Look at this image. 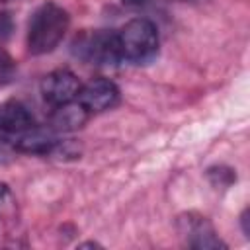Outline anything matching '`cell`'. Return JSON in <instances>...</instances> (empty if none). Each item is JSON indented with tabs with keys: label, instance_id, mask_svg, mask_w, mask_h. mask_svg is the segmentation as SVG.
Returning a JSON list of instances; mask_svg holds the SVG:
<instances>
[{
	"label": "cell",
	"instance_id": "obj_1",
	"mask_svg": "<svg viewBox=\"0 0 250 250\" xmlns=\"http://www.w3.org/2000/svg\"><path fill=\"white\" fill-rule=\"evenodd\" d=\"M70 18L66 10H62L57 4H43L39 6L31 20L27 29V49L31 55H45L55 51L59 43L62 41L64 33L68 31Z\"/></svg>",
	"mask_w": 250,
	"mask_h": 250
},
{
	"label": "cell",
	"instance_id": "obj_2",
	"mask_svg": "<svg viewBox=\"0 0 250 250\" xmlns=\"http://www.w3.org/2000/svg\"><path fill=\"white\" fill-rule=\"evenodd\" d=\"M121 59L133 64H148L158 55V29L145 18L127 21L117 33Z\"/></svg>",
	"mask_w": 250,
	"mask_h": 250
},
{
	"label": "cell",
	"instance_id": "obj_3",
	"mask_svg": "<svg viewBox=\"0 0 250 250\" xmlns=\"http://www.w3.org/2000/svg\"><path fill=\"white\" fill-rule=\"evenodd\" d=\"M72 51L76 57H80L86 62L98 64V66H113L121 59L119 51V39L115 31L109 29H98L90 33H82L74 39Z\"/></svg>",
	"mask_w": 250,
	"mask_h": 250
},
{
	"label": "cell",
	"instance_id": "obj_4",
	"mask_svg": "<svg viewBox=\"0 0 250 250\" xmlns=\"http://www.w3.org/2000/svg\"><path fill=\"white\" fill-rule=\"evenodd\" d=\"M80 80L68 68H57L41 80V94L51 105H61L76 100L80 92Z\"/></svg>",
	"mask_w": 250,
	"mask_h": 250
},
{
	"label": "cell",
	"instance_id": "obj_5",
	"mask_svg": "<svg viewBox=\"0 0 250 250\" xmlns=\"http://www.w3.org/2000/svg\"><path fill=\"white\" fill-rule=\"evenodd\" d=\"M76 100L86 107L88 113H100L111 109L119 102V90L107 78H94L88 84L80 86Z\"/></svg>",
	"mask_w": 250,
	"mask_h": 250
},
{
	"label": "cell",
	"instance_id": "obj_6",
	"mask_svg": "<svg viewBox=\"0 0 250 250\" xmlns=\"http://www.w3.org/2000/svg\"><path fill=\"white\" fill-rule=\"evenodd\" d=\"M178 225H180L182 234H186L188 244L191 248H201V250L203 248H227V244L217 236L213 225L201 215H195V213L182 215Z\"/></svg>",
	"mask_w": 250,
	"mask_h": 250
},
{
	"label": "cell",
	"instance_id": "obj_7",
	"mask_svg": "<svg viewBox=\"0 0 250 250\" xmlns=\"http://www.w3.org/2000/svg\"><path fill=\"white\" fill-rule=\"evenodd\" d=\"M86 119H88L86 107L78 100H72L61 105H55V111L49 117V125L53 131L68 133V131H76L78 127H82Z\"/></svg>",
	"mask_w": 250,
	"mask_h": 250
},
{
	"label": "cell",
	"instance_id": "obj_8",
	"mask_svg": "<svg viewBox=\"0 0 250 250\" xmlns=\"http://www.w3.org/2000/svg\"><path fill=\"white\" fill-rule=\"evenodd\" d=\"M57 137L51 127H31L23 133H20V139L14 143V148L20 152H29V154H49L57 146Z\"/></svg>",
	"mask_w": 250,
	"mask_h": 250
},
{
	"label": "cell",
	"instance_id": "obj_9",
	"mask_svg": "<svg viewBox=\"0 0 250 250\" xmlns=\"http://www.w3.org/2000/svg\"><path fill=\"white\" fill-rule=\"evenodd\" d=\"M33 125H35L33 115L23 104H20L16 100L0 104V129L2 131L20 135V133L31 129Z\"/></svg>",
	"mask_w": 250,
	"mask_h": 250
},
{
	"label": "cell",
	"instance_id": "obj_10",
	"mask_svg": "<svg viewBox=\"0 0 250 250\" xmlns=\"http://www.w3.org/2000/svg\"><path fill=\"white\" fill-rule=\"evenodd\" d=\"M16 68H18V66H16V61L10 57L8 51H4V49L0 47V86L10 84V82L14 80Z\"/></svg>",
	"mask_w": 250,
	"mask_h": 250
},
{
	"label": "cell",
	"instance_id": "obj_11",
	"mask_svg": "<svg viewBox=\"0 0 250 250\" xmlns=\"http://www.w3.org/2000/svg\"><path fill=\"white\" fill-rule=\"evenodd\" d=\"M209 180L215 184V186H230L234 180H236V174L230 170V168H225V166H219V168H211L207 172Z\"/></svg>",
	"mask_w": 250,
	"mask_h": 250
},
{
	"label": "cell",
	"instance_id": "obj_12",
	"mask_svg": "<svg viewBox=\"0 0 250 250\" xmlns=\"http://www.w3.org/2000/svg\"><path fill=\"white\" fill-rule=\"evenodd\" d=\"M16 211V199L12 189L0 182V217H10Z\"/></svg>",
	"mask_w": 250,
	"mask_h": 250
},
{
	"label": "cell",
	"instance_id": "obj_13",
	"mask_svg": "<svg viewBox=\"0 0 250 250\" xmlns=\"http://www.w3.org/2000/svg\"><path fill=\"white\" fill-rule=\"evenodd\" d=\"M14 31V20L8 12H0V41L8 39Z\"/></svg>",
	"mask_w": 250,
	"mask_h": 250
},
{
	"label": "cell",
	"instance_id": "obj_14",
	"mask_svg": "<svg viewBox=\"0 0 250 250\" xmlns=\"http://www.w3.org/2000/svg\"><path fill=\"white\" fill-rule=\"evenodd\" d=\"M14 154H16L14 145L0 137V164H8L14 158Z\"/></svg>",
	"mask_w": 250,
	"mask_h": 250
},
{
	"label": "cell",
	"instance_id": "obj_15",
	"mask_svg": "<svg viewBox=\"0 0 250 250\" xmlns=\"http://www.w3.org/2000/svg\"><path fill=\"white\" fill-rule=\"evenodd\" d=\"M121 2H123V6H129V8H141V6H146L152 0H121Z\"/></svg>",
	"mask_w": 250,
	"mask_h": 250
},
{
	"label": "cell",
	"instance_id": "obj_16",
	"mask_svg": "<svg viewBox=\"0 0 250 250\" xmlns=\"http://www.w3.org/2000/svg\"><path fill=\"white\" fill-rule=\"evenodd\" d=\"M240 221H242V230H244V234L246 236H250V217H248V209L242 213V217H240Z\"/></svg>",
	"mask_w": 250,
	"mask_h": 250
},
{
	"label": "cell",
	"instance_id": "obj_17",
	"mask_svg": "<svg viewBox=\"0 0 250 250\" xmlns=\"http://www.w3.org/2000/svg\"><path fill=\"white\" fill-rule=\"evenodd\" d=\"M0 2H10V0H0Z\"/></svg>",
	"mask_w": 250,
	"mask_h": 250
}]
</instances>
